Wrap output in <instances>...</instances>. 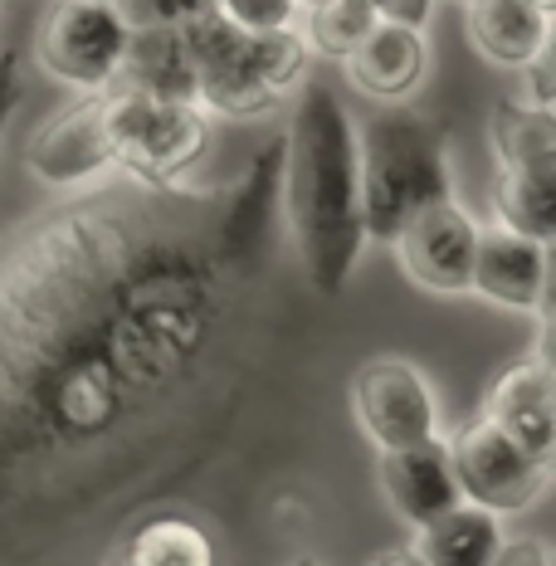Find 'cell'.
<instances>
[{
	"label": "cell",
	"instance_id": "cell-28",
	"mask_svg": "<svg viewBox=\"0 0 556 566\" xmlns=\"http://www.w3.org/2000/svg\"><path fill=\"white\" fill-rule=\"evenodd\" d=\"M527 6H537V10H547V15H556V0H527Z\"/></svg>",
	"mask_w": 556,
	"mask_h": 566
},
{
	"label": "cell",
	"instance_id": "cell-1",
	"mask_svg": "<svg viewBox=\"0 0 556 566\" xmlns=\"http://www.w3.org/2000/svg\"><path fill=\"white\" fill-rule=\"evenodd\" d=\"M244 264L224 200L137 181L0 244V533L103 509L206 440Z\"/></svg>",
	"mask_w": 556,
	"mask_h": 566
},
{
	"label": "cell",
	"instance_id": "cell-5",
	"mask_svg": "<svg viewBox=\"0 0 556 566\" xmlns=\"http://www.w3.org/2000/svg\"><path fill=\"white\" fill-rule=\"evenodd\" d=\"M127 20L117 6H93V0H54L34 30V64L50 78L84 93L113 88L117 69L127 54Z\"/></svg>",
	"mask_w": 556,
	"mask_h": 566
},
{
	"label": "cell",
	"instance_id": "cell-21",
	"mask_svg": "<svg viewBox=\"0 0 556 566\" xmlns=\"http://www.w3.org/2000/svg\"><path fill=\"white\" fill-rule=\"evenodd\" d=\"M210 10L240 34H279L298 25V0H210Z\"/></svg>",
	"mask_w": 556,
	"mask_h": 566
},
{
	"label": "cell",
	"instance_id": "cell-2",
	"mask_svg": "<svg viewBox=\"0 0 556 566\" xmlns=\"http://www.w3.org/2000/svg\"><path fill=\"white\" fill-rule=\"evenodd\" d=\"M283 216L307 283L323 298L347 289L361 264V191H357V123L347 103L327 84H307L289 113V133L279 142Z\"/></svg>",
	"mask_w": 556,
	"mask_h": 566
},
{
	"label": "cell",
	"instance_id": "cell-19",
	"mask_svg": "<svg viewBox=\"0 0 556 566\" xmlns=\"http://www.w3.org/2000/svg\"><path fill=\"white\" fill-rule=\"evenodd\" d=\"M493 216H499L503 230L523 234V240L552 244V230H556V176L499 171V181H493Z\"/></svg>",
	"mask_w": 556,
	"mask_h": 566
},
{
	"label": "cell",
	"instance_id": "cell-16",
	"mask_svg": "<svg viewBox=\"0 0 556 566\" xmlns=\"http://www.w3.org/2000/svg\"><path fill=\"white\" fill-rule=\"evenodd\" d=\"M469 44L489 64L523 69L552 44V15L527 0H479L469 6Z\"/></svg>",
	"mask_w": 556,
	"mask_h": 566
},
{
	"label": "cell",
	"instance_id": "cell-26",
	"mask_svg": "<svg viewBox=\"0 0 556 566\" xmlns=\"http://www.w3.org/2000/svg\"><path fill=\"white\" fill-rule=\"evenodd\" d=\"M493 566H552V557L537 537H517V542H503Z\"/></svg>",
	"mask_w": 556,
	"mask_h": 566
},
{
	"label": "cell",
	"instance_id": "cell-8",
	"mask_svg": "<svg viewBox=\"0 0 556 566\" xmlns=\"http://www.w3.org/2000/svg\"><path fill=\"white\" fill-rule=\"evenodd\" d=\"M352 416L376 450L440 440V400L424 371L406 357H376L352 371Z\"/></svg>",
	"mask_w": 556,
	"mask_h": 566
},
{
	"label": "cell",
	"instance_id": "cell-29",
	"mask_svg": "<svg viewBox=\"0 0 556 566\" xmlns=\"http://www.w3.org/2000/svg\"><path fill=\"white\" fill-rule=\"evenodd\" d=\"M289 566H317V562H313V557H293Z\"/></svg>",
	"mask_w": 556,
	"mask_h": 566
},
{
	"label": "cell",
	"instance_id": "cell-13",
	"mask_svg": "<svg viewBox=\"0 0 556 566\" xmlns=\"http://www.w3.org/2000/svg\"><path fill=\"white\" fill-rule=\"evenodd\" d=\"M376 479H381L386 503L406 517L410 527L434 523V517L449 513L454 503H464L459 499L454 469H449L444 440H424V444H410V450H381Z\"/></svg>",
	"mask_w": 556,
	"mask_h": 566
},
{
	"label": "cell",
	"instance_id": "cell-9",
	"mask_svg": "<svg viewBox=\"0 0 556 566\" xmlns=\"http://www.w3.org/2000/svg\"><path fill=\"white\" fill-rule=\"evenodd\" d=\"M25 167L40 186H59V191H74V186L108 176L113 137H108V103H103V93H84L64 113H54L50 123L34 127L25 142Z\"/></svg>",
	"mask_w": 556,
	"mask_h": 566
},
{
	"label": "cell",
	"instance_id": "cell-11",
	"mask_svg": "<svg viewBox=\"0 0 556 566\" xmlns=\"http://www.w3.org/2000/svg\"><path fill=\"white\" fill-rule=\"evenodd\" d=\"M483 420L493 430H503L513 444H523L527 454L552 459L556 450V381L547 357H523L513 367L493 376L489 396H483Z\"/></svg>",
	"mask_w": 556,
	"mask_h": 566
},
{
	"label": "cell",
	"instance_id": "cell-7",
	"mask_svg": "<svg viewBox=\"0 0 556 566\" xmlns=\"http://www.w3.org/2000/svg\"><path fill=\"white\" fill-rule=\"evenodd\" d=\"M181 34L186 64H191V93L200 113H224V117H264L274 108V93L259 78L254 59V34H240L224 25L216 10H200L196 20L176 25Z\"/></svg>",
	"mask_w": 556,
	"mask_h": 566
},
{
	"label": "cell",
	"instance_id": "cell-25",
	"mask_svg": "<svg viewBox=\"0 0 556 566\" xmlns=\"http://www.w3.org/2000/svg\"><path fill=\"white\" fill-rule=\"evenodd\" d=\"M376 20L386 25H406V30H424L434 15V0H371Z\"/></svg>",
	"mask_w": 556,
	"mask_h": 566
},
{
	"label": "cell",
	"instance_id": "cell-27",
	"mask_svg": "<svg viewBox=\"0 0 556 566\" xmlns=\"http://www.w3.org/2000/svg\"><path fill=\"white\" fill-rule=\"evenodd\" d=\"M366 566H424L416 547H390V552H376Z\"/></svg>",
	"mask_w": 556,
	"mask_h": 566
},
{
	"label": "cell",
	"instance_id": "cell-10",
	"mask_svg": "<svg viewBox=\"0 0 556 566\" xmlns=\"http://www.w3.org/2000/svg\"><path fill=\"white\" fill-rule=\"evenodd\" d=\"M390 250L400 254L406 279L420 283L424 293H469L473 250H479V226H473L469 210L449 196V200L424 206L420 216H410Z\"/></svg>",
	"mask_w": 556,
	"mask_h": 566
},
{
	"label": "cell",
	"instance_id": "cell-6",
	"mask_svg": "<svg viewBox=\"0 0 556 566\" xmlns=\"http://www.w3.org/2000/svg\"><path fill=\"white\" fill-rule=\"evenodd\" d=\"M444 450L459 483V499L493 517L532 509L542 499V489L552 483V459L527 454L523 444H513L483 416H473L464 430H454V440H444Z\"/></svg>",
	"mask_w": 556,
	"mask_h": 566
},
{
	"label": "cell",
	"instance_id": "cell-20",
	"mask_svg": "<svg viewBox=\"0 0 556 566\" xmlns=\"http://www.w3.org/2000/svg\"><path fill=\"white\" fill-rule=\"evenodd\" d=\"M298 20L303 25L293 30H298L303 50L313 59H333V64H342L376 30V10L366 0H323L313 10H298Z\"/></svg>",
	"mask_w": 556,
	"mask_h": 566
},
{
	"label": "cell",
	"instance_id": "cell-22",
	"mask_svg": "<svg viewBox=\"0 0 556 566\" xmlns=\"http://www.w3.org/2000/svg\"><path fill=\"white\" fill-rule=\"evenodd\" d=\"M200 10H210V0H117V15L127 20V30H176L196 20Z\"/></svg>",
	"mask_w": 556,
	"mask_h": 566
},
{
	"label": "cell",
	"instance_id": "cell-17",
	"mask_svg": "<svg viewBox=\"0 0 556 566\" xmlns=\"http://www.w3.org/2000/svg\"><path fill=\"white\" fill-rule=\"evenodd\" d=\"M416 552L424 566H493L503 547V527L493 513L473 509V503H454L434 523L416 527Z\"/></svg>",
	"mask_w": 556,
	"mask_h": 566
},
{
	"label": "cell",
	"instance_id": "cell-18",
	"mask_svg": "<svg viewBox=\"0 0 556 566\" xmlns=\"http://www.w3.org/2000/svg\"><path fill=\"white\" fill-rule=\"evenodd\" d=\"M489 137H493L499 171L556 176V117L552 113L532 108V103H523V98H499Z\"/></svg>",
	"mask_w": 556,
	"mask_h": 566
},
{
	"label": "cell",
	"instance_id": "cell-4",
	"mask_svg": "<svg viewBox=\"0 0 556 566\" xmlns=\"http://www.w3.org/2000/svg\"><path fill=\"white\" fill-rule=\"evenodd\" d=\"M113 137V171L137 186H181L210 147V123L196 103L103 88Z\"/></svg>",
	"mask_w": 556,
	"mask_h": 566
},
{
	"label": "cell",
	"instance_id": "cell-23",
	"mask_svg": "<svg viewBox=\"0 0 556 566\" xmlns=\"http://www.w3.org/2000/svg\"><path fill=\"white\" fill-rule=\"evenodd\" d=\"M523 74H527V98L532 108H542V113H552L556 108V59H552V44L542 50L532 64H523Z\"/></svg>",
	"mask_w": 556,
	"mask_h": 566
},
{
	"label": "cell",
	"instance_id": "cell-12",
	"mask_svg": "<svg viewBox=\"0 0 556 566\" xmlns=\"http://www.w3.org/2000/svg\"><path fill=\"white\" fill-rule=\"evenodd\" d=\"M469 293L513 313H542V303H547V244L523 240L503 226H479Z\"/></svg>",
	"mask_w": 556,
	"mask_h": 566
},
{
	"label": "cell",
	"instance_id": "cell-31",
	"mask_svg": "<svg viewBox=\"0 0 556 566\" xmlns=\"http://www.w3.org/2000/svg\"><path fill=\"white\" fill-rule=\"evenodd\" d=\"M459 6H479V0H459Z\"/></svg>",
	"mask_w": 556,
	"mask_h": 566
},
{
	"label": "cell",
	"instance_id": "cell-24",
	"mask_svg": "<svg viewBox=\"0 0 556 566\" xmlns=\"http://www.w3.org/2000/svg\"><path fill=\"white\" fill-rule=\"evenodd\" d=\"M20 98H25V78H20V54L6 50L0 54V137H6L10 117H15Z\"/></svg>",
	"mask_w": 556,
	"mask_h": 566
},
{
	"label": "cell",
	"instance_id": "cell-15",
	"mask_svg": "<svg viewBox=\"0 0 556 566\" xmlns=\"http://www.w3.org/2000/svg\"><path fill=\"white\" fill-rule=\"evenodd\" d=\"M108 566H220V542L200 517L181 509H157L127 527Z\"/></svg>",
	"mask_w": 556,
	"mask_h": 566
},
{
	"label": "cell",
	"instance_id": "cell-30",
	"mask_svg": "<svg viewBox=\"0 0 556 566\" xmlns=\"http://www.w3.org/2000/svg\"><path fill=\"white\" fill-rule=\"evenodd\" d=\"M93 6H117V0H93Z\"/></svg>",
	"mask_w": 556,
	"mask_h": 566
},
{
	"label": "cell",
	"instance_id": "cell-3",
	"mask_svg": "<svg viewBox=\"0 0 556 566\" xmlns=\"http://www.w3.org/2000/svg\"><path fill=\"white\" fill-rule=\"evenodd\" d=\"M357 191L366 244H396L410 216L454 196L449 137L416 108H381L357 133Z\"/></svg>",
	"mask_w": 556,
	"mask_h": 566
},
{
	"label": "cell",
	"instance_id": "cell-14",
	"mask_svg": "<svg viewBox=\"0 0 556 566\" xmlns=\"http://www.w3.org/2000/svg\"><path fill=\"white\" fill-rule=\"evenodd\" d=\"M347 78L357 84L366 98L376 103H406L410 93L424 84V69H430V44H424L420 30H406V25H386L376 20V30L342 59Z\"/></svg>",
	"mask_w": 556,
	"mask_h": 566
}]
</instances>
